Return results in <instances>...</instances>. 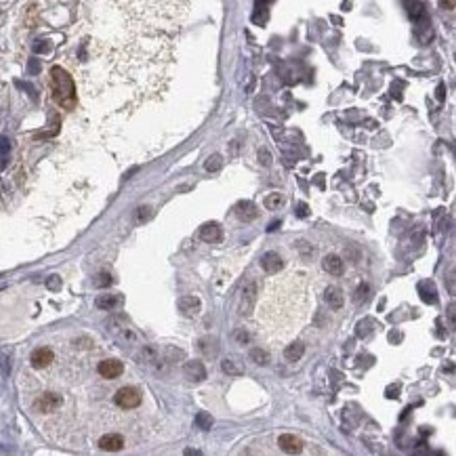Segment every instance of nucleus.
<instances>
[{
	"label": "nucleus",
	"mask_w": 456,
	"mask_h": 456,
	"mask_svg": "<svg viewBox=\"0 0 456 456\" xmlns=\"http://www.w3.org/2000/svg\"><path fill=\"white\" fill-rule=\"evenodd\" d=\"M50 84H53V99L63 109H72L76 105V84L63 67L55 65L50 69Z\"/></svg>",
	"instance_id": "1"
},
{
	"label": "nucleus",
	"mask_w": 456,
	"mask_h": 456,
	"mask_svg": "<svg viewBox=\"0 0 456 456\" xmlns=\"http://www.w3.org/2000/svg\"><path fill=\"white\" fill-rule=\"evenodd\" d=\"M107 330L111 332V337H114L122 347H126V345H137V343H139L135 330L130 328L122 318H111V320L107 322Z\"/></svg>",
	"instance_id": "2"
},
{
	"label": "nucleus",
	"mask_w": 456,
	"mask_h": 456,
	"mask_svg": "<svg viewBox=\"0 0 456 456\" xmlns=\"http://www.w3.org/2000/svg\"><path fill=\"white\" fill-rule=\"evenodd\" d=\"M257 299H259V284H257V280H248L242 286V295H240V313L244 318H248L255 311Z\"/></svg>",
	"instance_id": "3"
},
{
	"label": "nucleus",
	"mask_w": 456,
	"mask_h": 456,
	"mask_svg": "<svg viewBox=\"0 0 456 456\" xmlns=\"http://www.w3.org/2000/svg\"><path fill=\"white\" fill-rule=\"evenodd\" d=\"M114 402L118 404L120 408H124V410L137 408L139 404H141V391L137 387H122V389L116 391Z\"/></svg>",
	"instance_id": "4"
},
{
	"label": "nucleus",
	"mask_w": 456,
	"mask_h": 456,
	"mask_svg": "<svg viewBox=\"0 0 456 456\" xmlns=\"http://www.w3.org/2000/svg\"><path fill=\"white\" fill-rule=\"evenodd\" d=\"M97 370L103 379H118L124 372V364L120 360H103V362H99Z\"/></svg>",
	"instance_id": "5"
},
{
	"label": "nucleus",
	"mask_w": 456,
	"mask_h": 456,
	"mask_svg": "<svg viewBox=\"0 0 456 456\" xmlns=\"http://www.w3.org/2000/svg\"><path fill=\"white\" fill-rule=\"evenodd\" d=\"M63 404L61 400V395H57V393H44V395H40L38 402H36V410L40 412H53L57 410L59 406Z\"/></svg>",
	"instance_id": "6"
},
{
	"label": "nucleus",
	"mask_w": 456,
	"mask_h": 456,
	"mask_svg": "<svg viewBox=\"0 0 456 456\" xmlns=\"http://www.w3.org/2000/svg\"><path fill=\"white\" fill-rule=\"evenodd\" d=\"M278 446H280V448L286 452V454H299V452L303 450V442H301V438H297V435H292V433H284V435H280Z\"/></svg>",
	"instance_id": "7"
},
{
	"label": "nucleus",
	"mask_w": 456,
	"mask_h": 456,
	"mask_svg": "<svg viewBox=\"0 0 456 456\" xmlns=\"http://www.w3.org/2000/svg\"><path fill=\"white\" fill-rule=\"evenodd\" d=\"M179 309H181V313H183L185 318H196L198 313H200V309H202L200 299L194 297V295L181 297V299H179Z\"/></svg>",
	"instance_id": "8"
},
{
	"label": "nucleus",
	"mask_w": 456,
	"mask_h": 456,
	"mask_svg": "<svg viewBox=\"0 0 456 456\" xmlns=\"http://www.w3.org/2000/svg\"><path fill=\"white\" fill-rule=\"evenodd\" d=\"M99 448L105 450V452H118V450L124 448V438L118 433H107L99 440Z\"/></svg>",
	"instance_id": "9"
},
{
	"label": "nucleus",
	"mask_w": 456,
	"mask_h": 456,
	"mask_svg": "<svg viewBox=\"0 0 456 456\" xmlns=\"http://www.w3.org/2000/svg\"><path fill=\"white\" fill-rule=\"evenodd\" d=\"M234 212H236V217L244 223L255 221L259 217V208H257V204H252V202H238Z\"/></svg>",
	"instance_id": "10"
},
{
	"label": "nucleus",
	"mask_w": 456,
	"mask_h": 456,
	"mask_svg": "<svg viewBox=\"0 0 456 456\" xmlns=\"http://www.w3.org/2000/svg\"><path fill=\"white\" fill-rule=\"evenodd\" d=\"M55 360V353L53 349H48V347H40L32 353V358H29V362H32V366L34 368H46L50 362Z\"/></svg>",
	"instance_id": "11"
},
{
	"label": "nucleus",
	"mask_w": 456,
	"mask_h": 456,
	"mask_svg": "<svg viewBox=\"0 0 456 456\" xmlns=\"http://www.w3.org/2000/svg\"><path fill=\"white\" fill-rule=\"evenodd\" d=\"M324 301L328 303L330 309L339 311V309L343 307V303H345V297H343V292H341L337 286H328L326 290H324Z\"/></svg>",
	"instance_id": "12"
},
{
	"label": "nucleus",
	"mask_w": 456,
	"mask_h": 456,
	"mask_svg": "<svg viewBox=\"0 0 456 456\" xmlns=\"http://www.w3.org/2000/svg\"><path fill=\"white\" fill-rule=\"evenodd\" d=\"M261 267L267 273H278L282 269V257L278 252H265V255L261 257Z\"/></svg>",
	"instance_id": "13"
},
{
	"label": "nucleus",
	"mask_w": 456,
	"mask_h": 456,
	"mask_svg": "<svg viewBox=\"0 0 456 456\" xmlns=\"http://www.w3.org/2000/svg\"><path fill=\"white\" fill-rule=\"evenodd\" d=\"M200 238L204 240V242H210V244H215V242H221L223 231H221V227L217 225V223H206V225L200 229Z\"/></svg>",
	"instance_id": "14"
},
{
	"label": "nucleus",
	"mask_w": 456,
	"mask_h": 456,
	"mask_svg": "<svg viewBox=\"0 0 456 456\" xmlns=\"http://www.w3.org/2000/svg\"><path fill=\"white\" fill-rule=\"evenodd\" d=\"M185 374H187V379L191 381H204L206 379V368H204V364L198 362V360H191L185 364Z\"/></svg>",
	"instance_id": "15"
},
{
	"label": "nucleus",
	"mask_w": 456,
	"mask_h": 456,
	"mask_svg": "<svg viewBox=\"0 0 456 456\" xmlns=\"http://www.w3.org/2000/svg\"><path fill=\"white\" fill-rule=\"evenodd\" d=\"M322 267H324V271H328L330 276H341V273H343V261L337 255H328V257H324Z\"/></svg>",
	"instance_id": "16"
},
{
	"label": "nucleus",
	"mask_w": 456,
	"mask_h": 456,
	"mask_svg": "<svg viewBox=\"0 0 456 456\" xmlns=\"http://www.w3.org/2000/svg\"><path fill=\"white\" fill-rule=\"evenodd\" d=\"M303 353H305V345H303V343H292V345H288L286 351H284V358L288 362H299L303 358Z\"/></svg>",
	"instance_id": "17"
},
{
	"label": "nucleus",
	"mask_w": 456,
	"mask_h": 456,
	"mask_svg": "<svg viewBox=\"0 0 456 456\" xmlns=\"http://www.w3.org/2000/svg\"><path fill=\"white\" fill-rule=\"evenodd\" d=\"M120 303V297L118 295H101L97 299V307L99 309H105V311H111L116 305Z\"/></svg>",
	"instance_id": "18"
},
{
	"label": "nucleus",
	"mask_w": 456,
	"mask_h": 456,
	"mask_svg": "<svg viewBox=\"0 0 456 456\" xmlns=\"http://www.w3.org/2000/svg\"><path fill=\"white\" fill-rule=\"evenodd\" d=\"M263 204H265L267 210H278L280 206H284V196L282 194H267Z\"/></svg>",
	"instance_id": "19"
},
{
	"label": "nucleus",
	"mask_w": 456,
	"mask_h": 456,
	"mask_svg": "<svg viewBox=\"0 0 456 456\" xmlns=\"http://www.w3.org/2000/svg\"><path fill=\"white\" fill-rule=\"evenodd\" d=\"M250 358H252V362H255V364H259V366H267V364H269V353L265 349H261V347L252 349L250 351Z\"/></svg>",
	"instance_id": "20"
},
{
	"label": "nucleus",
	"mask_w": 456,
	"mask_h": 456,
	"mask_svg": "<svg viewBox=\"0 0 456 456\" xmlns=\"http://www.w3.org/2000/svg\"><path fill=\"white\" fill-rule=\"evenodd\" d=\"M200 349L204 351L206 356H210V358H215V356H217V351H219L217 341H210V339H202V341H200Z\"/></svg>",
	"instance_id": "21"
},
{
	"label": "nucleus",
	"mask_w": 456,
	"mask_h": 456,
	"mask_svg": "<svg viewBox=\"0 0 456 456\" xmlns=\"http://www.w3.org/2000/svg\"><path fill=\"white\" fill-rule=\"evenodd\" d=\"M196 425L202 429V431H208L212 427V417L208 412H198V417H196Z\"/></svg>",
	"instance_id": "22"
},
{
	"label": "nucleus",
	"mask_w": 456,
	"mask_h": 456,
	"mask_svg": "<svg viewBox=\"0 0 456 456\" xmlns=\"http://www.w3.org/2000/svg\"><path fill=\"white\" fill-rule=\"evenodd\" d=\"M221 368H223V372L231 374V377H238V374H242V368L236 366V364L231 362V360H223V362H221Z\"/></svg>",
	"instance_id": "23"
},
{
	"label": "nucleus",
	"mask_w": 456,
	"mask_h": 456,
	"mask_svg": "<svg viewBox=\"0 0 456 456\" xmlns=\"http://www.w3.org/2000/svg\"><path fill=\"white\" fill-rule=\"evenodd\" d=\"M421 292H423V301L425 303H435L438 299H435V290H433V284H429V290H427V286H425V284H421Z\"/></svg>",
	"instance_id": "24"
},
{
	"label": "nucleus",
	"mask_w": 456,
	"mask_h": 456,
	"mask_svg": "<svg viewBox=\"0 0 456 456\" xmlns=\"http://www.w3.org/2000/svg\"><path fill=\"white\" fill-rule=\"evenodd\" d=\"M223 166V158L221 156H212L206 160V170H219Z\"/></svg>",
	"instance_id": "25"
},
{
	"label": "nucleus",
	"mask_w": 456,
	"mask_h": 456,
	"mask_svg": "<svg viewBox=\"0 0 456 456\" xmlns=\"http://www.w3.org/2000/svg\"><path fill=\"white\" fill-rule=\"evenodd\" d=\"M109 284H111V276H109V273H99L97 280H95V286H99V288L109 286Z\"/></svg>",
	"instance_id": "26"
},
{
	"label": "nucleus",
	"mask_w": 456,
	"mask_h": 456,
	"mask_svg": "<svg viewBox=\"0 0 456 456\" xmlns=\"http://www.w3.org/2000/svg\"><path fill=\"white\" fill-rule=\"evenodd\" d=\"M46 286H48L50 290H59V288H61V280H59V276H50V278L46 280Z\"/></svg>",
	"instance_id": "27"
},
{
	"label": "nucleus",
	"mask_w": 456,
	"mask_h": 456,
	"mask_svg": "<svg viewBox=\"0 0 456 456\" xmlns=\"http://www.w3.org/2000/svg\"><path fill=\"white\" fill-rule=\"evenodd\" d=\"M8 151H11V141H8L6 137H2V139H0V154L6 156Z\"/></svg>",
	"instance_id": "28"
},
{
	"label": "nucleus",
	"mask_w": 456,
	"mask_h": 456,
	"mask_svg": "<svg viewBox=\"0 0 456 456\" xmlns=\"http://www.w3.org/2000/svg\"><path fill=\"white\" fill-rule=\"evenodd\" d=\"M366 292H368V286H366V284H364V286H360V288H358V297H356V299H358V301H364V299L368 297Z\"/></svg>",
	"instance_id": "29"
},
{
	"label": "nucleus",
	"mask_w": 456,
	"mask_h": 456,
	"mask_svg": "<svg viewBox=\"0 0 456 456\" xmlns=\"http://www.w3.org/2000/svg\"><path fill=\"white\" fill-rule=\"evenodd\" d=\"M34 50H36V53H46V50H48V42H38L34 46Z\"/></svg>",
	"instance_id": "30"
},
{
	"label": "nucleus",
	"mask_w": 456,
	"mask_h": 456,
	"mask_svg": "<svg viewBox=\"0 0 456 456\" xmlns=\"http://www.w3.org/2000/svg\"><path fill=\"white\" fill-rule=\"evenodd\" d=\"M259 160H261L265 166H269V164H271V158H269L267 151H263V154H259Z\"/></svg>",
	"instance_id": "31"
},
{
	"label": "nucleus",
	"mask_w": 456,
	"mask_h": 456,
	"mask_svg": "<svg viewBox=\"0 0 456 456\" xmlns=\"http://www.w3.org/2000/svg\"><path fill=\"white\" fill-rule=\"evenodd\" d=\"M149 208H139V221H145V219H149Z\"/></svg>",
	"instance_id": "32"
},
{
	"label": "nucleus",
	"mask_w": 456,
	"mask_h": 456,
	"mask_svg": "<svg viewBox=\"0 0 456 456\" xmlns=\"http://www.w3.org/2000/svg\"><path fill=\"white\" fill-rule=\"evenodd\" d=\"M38 69H40V63L32 59V61H29V72H32V74H38Z\"/></svg>",
	"instance_id": "33"
},
{
	"label": "nucleus",
	"mask_w": 456,
	"mask_h": 456,
	"mask_svg": "<svg viewBox=\"0 0 456 456\" xmlns=\"http://www.w3.org/2000/svg\"><path fill=\"white\" fill-rule=\"evenodd\" d=\"M442 6L448 8V11H452V8H454V0H442Z\"/></svg>",
	"instance_id": "34"
},
{
	"label": "nucleus",
	"mask_w": 456,
	"mask_h": 456,
	"mask_svg": "<svg viewBox=\"0 0 456 456\" xmlns=\"http://www.w3.org/2000/svg\"><path fill=\"white\" fill-rule=\"evenodd\" d=\"M299 215H301V217H305V215H307V206H305V204H301V206H299Z\"/></svg>",
	"instance_id": "35"
},
{
	"label": "nucleus",
	"mask_w": 456,
	"mask_h": 456,
	"mask_svg": "<svg viewBox=\"0 0 456 456\" xmlns=\"http://www.w3.org/2000/svg\"><path fill=\"white\" fill-rule=\"evenodd\" d=\"M238 341H248V334L240 330V332H238Z\"/></svg>",
	"instance_id": "36"
},
{
	"label": "nucleus",
	"mask_w": 456,
	"mask_h": 456,
	"mask_svg": "<svg viewBox=\"0 0 456 456\" xmlns=\"http://www.w3.org/2000/svg\"><path fill=\"white\" fill-rule=\"evenodd\" d=\"M261 2H265V4H267V2H271V0H261Z\"/></svg>",
	"instance_id": "37"
}]
</instances>
